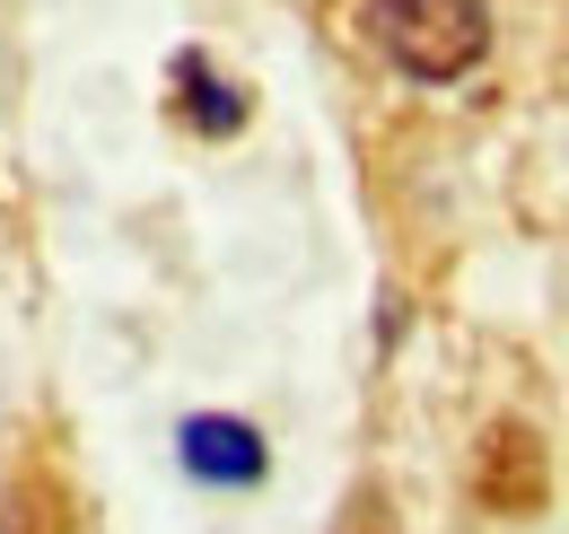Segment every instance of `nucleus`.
Masks as SVG:
<instances>
[{
    "instance_id": "1",
    "label": "nucleus",
    "mask_w": 569,
    "mask_h": 534,
    "mask_svg": "<svg viewBox=\"0 0 569 534\" xmlns=\"http://www.w3.org/2000/svg\"><path fill=\"white\" fill-rule=\"evenodd\" d=\"M368 36L377 53L412 79H456L482 62L491 44V9L482 0H368Z\"/></svg>"
},
{
    "instance_id": "2",
    "label": "nucleus",
    "mask_w": 569,
    "mask_h": 534,
    "mask_svg": "<svg viewBox=\"0 0 569 534\" xmlns=\"http://www.w3.org/2000/svg\"><path fill=\"white\" fill-rule=\"evenodd\" d=\"M184 473L193 482H263V438L246 429V421H219V412H202V421H184Z\"/></svg>"
},
{
    "instance_id": "3",
    "label": "nucleus",
    "mask_w": 569,
    "mask_h": 534,
    "mask_svg": "<svg viewBox=\"0 0 569 534\" xmlns=\"http://www.w3.org/2000/svg\"><path fill=\"white\" fill-rule=\"evenodd\" d=\"M482 500H499V508H535V500H543V447H535L526 429H499V438H491Z\"/></svg>"
},
{
    "instance_id": "4",
    "label": "nucleus",
    "mask_w": 569,
    "mask_h": 534,
    "mask_svg": "<svg viewBox=\"0 0 569 534\" xmlns=\"http://www.w3.org/2000/svg\"><path fill=\"white\" fill-rule=\"evenodd\" d=\"M176 88H184V115H193L202 132H237V123H246V97H237L228 79H211L202 53H184V62H176Z\"/></svg>"
}]
</instances>
